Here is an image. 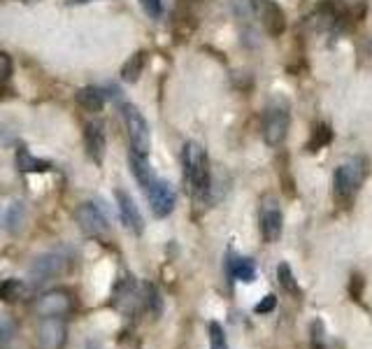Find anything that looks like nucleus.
<instances>
[{"label": "nucleus", "mask_w": 372, "mask_h": 349, "mask_svg": "<svg viewBox=\"0 0 372 349\" xmlns=\"http://www.w3.org/2000/svg\"><path fill=\"white\" fill-rule=\"evenodd\" d=\"M366 179V161L363 158H349L340 163L333 172V198L340 205H349Z\"/></svg>", "instance_id": "2"}, {"label": "nucleus", "mask_w": 372, "mask_h": 349, "mask_svg": "<svg viewBox=\"0 0 372 349\" xmlns=\"http://www.w3.org/2000/svg\"><path fill=\"white\" fill-rule=\"evenodd\" d=\"M349 291H352V298L361 300V293H363V277H361V275H354V277H352V284H349Z\"/></svg>", "instance_id": "29"}, {"label": "nucleus", "mask_w": 372, "mask_h": 349, "mask_svg": "<svg viewBox=\"0 0 372 349\" xmlns=\"http://www.w3.org/2000/svg\"><path fill=\"white\" fill-rule=\"evenodd\" d=\"M181 165H184V179L188 184L195 203H207L212 193V170L207 151L195 142H186L181 149Z\"/></svg>", "instance_id": "1"}, {"label": "nucleus", "mask_w": 372, "mask_h": 349, "mask_svg": "<svg viewBox=\"0 0 372 349\" xmlns=\"http://www.w3.org/2000/svg\"><path fill=\"white\" fill-rule=\"evenodd\" d=\"M14 329H17V322L7 315H0V338H10Z\"/></svg>", "instance_id": "28"}, {"label": "nucleus", "mask_w": 372, "mask_h": 349, "mask_svg": "<svg viewBox=\"0 0 372 349\" xmlns=\"http://www.w3.org/2000/svg\"><path fill=\"white\" fill-rule=\"evenodd\" d=\"M68 3H72V5H79V3H91V0H68Z\"/></svg>", "instance_id": "31"}, {"label": "nucleus", "mask_w": 372, "mask_h": 349, "mask_svg": "<svg viewBox=\"0 0 372 349\" xmlns=\"http://www.w3.org/2000/svg\"><path fill=\"white\" fill-rule=\"evenodd\" d=\"M256 7H258V17H261L263 26L268 28V33L272 35L282 33L286 21H284V12L279 10V5L270 3V0H256Z\"/></svg>", "instance_id": "13"}, {"label": "nucleus", "mask_w": 372, "mask_h": 349, "mask_svg": "<svg viewBox=\"0 0 372 349\" xmlns=\"http://www.w3.org/2000/svg\"><path fill=\"white\" fill-rule=\"evenodd\" d=\"M309 336H312V343H309V349H326V343H323V324L321 322H312L309 326Z\"/></svg>", "instance_id": "24"}, {"label": "nucleus", "mask_w": 372, "mask_h": 349, "mask_svg": "<svg viewBox=\"0 0 372 349\" xmlns=\"http://www.w3.org/2000/svg\"><path fill=\"white\" fill-rule=\"evenodd\" d=\"M0 135H3V126H0Z\"/></svg>", "instance_id": "32"}, {"label": "nucleus", "mask_w": 372, "mask_h": 349, "mask_svg": "<svg viewBox=\"0 0 372 349\" xmlns=\"http://www.w3.org/2000/svg\"><path fill=\"white\" fill-rule=\"evenodd\" d=\"M147 198L151 205V212H154V217L163 219L168 217L170 212L174 210V203H177V193H174V189L170 182L165 179H156L154 184L147 189Z\"/></svg>", "instance_id": "8"}, {"label": "nucleus", "mask_w": 372, "mask_h": 349, "mask_svg": "<svg viewBox=\"0 0 372 349\" xmlns=\"http://www.w3.org/2000/svg\"><path fill=\"white\" fill-rule=\"evenodd\" d=\"M288 128H291V108L284 98H275V101L268 103V108L263 112V140L268 142L270 147H279L284 145Z\"/></svg>", "instance_id": "3"}, {"label": "nucleus", "mask_w": 372, "mask_h": 349, "mask_svg": "<svg viewBox=\"0 0 372 349\" xmlns=\"http://www.w3.org/2000/svg\"><path fill=\"white\" fill-rule=\"evenodd\" d=\"M366 51H368V56H372V37L366 42Z\"/></svg>", "instance_id": "30"}, {"label": "nucleus", "mask_w": 372, "mask_h": 349, "mask_svg": "<svg viewBox=\"0 0 372 349\" xmlns=\"http://www.w3.org/2000/svg\"><path fill=\"white\" fill-rule=\"evenodd\" d=\"M77 105L86 112H101L105 105V94L98 87H82L77 91Z\"/></svg>", "instance_id": "15"}, {"label": "nucleus", "mask_w": 372, "mask_h": 349, "mask_svg": "<svg viewBox=\"0 0 372 349\" xmlns=\"http://www.w3.org/2000/svg\"><path fill=\"white\" fill-rule=\"evenodd\" d=\"M65 268H68V259H65V256L51 252V254L37 256V259L33 261V265H30V272H33V277H37V282H42V279L63 275Z\"/></svg>", "instance_id": "12"}, {"label": "nucleus", "mask_w": 372, "mask_h": 349, "mask_svg": "<svg viewBox=\"0 0 372 349\" xmlns=\"http://www.w3.org/2000/svg\"><path fill=\"white\" fill-rule=\"evenodd\" d=\"M128 165H131V172H133L135 182H138L144 191H147V189L156 182L154 170H151V163H149L147 154H138V151L131 149V154H128Z\"/></svg>", "instance_id": "14"}, {"label": "nucleus", "mask_w": 372, "mask_h": 349, "mask_svg": "<svg viewBox=\"0 0 372 349\" xmlns=\"http://www.w3.org/2000/svg\"><path fill=\"white\" fill-rule=\"evenodd\" d=\"M21 215H24V208H21V203L12 205L10 208V215H7V226H10V231L17 233L19 226H21Z\"/></svg>", "instance_id": "26"}, {"label": "nucleus", "mask_w": 372, "mask_h": 349, "mask_svg": "<svg viewBox=\"0 0 372 349\" xmlns=\"http://www.w3.org/2000/svg\"><path fill=\"white\" fill-rule=\"evenodd\" d=\"M68 343V324L60 317H42L37 324V349H63Z\"/></svg>", "instance_id": "7"}, {"label": "nucleus", "mask_w": 372, "mask_h": 349, "mask_svg": "<svg viewBox=\"0 0 372 349\" xmlns=\"http://www.w3.org/2000/svg\"><path fill=\"white\" fill-rule=\"evenodd\" d=\"M26 298V284L21 279H7L0 286V300L5 303H19Z\"/></svg>", "instance_id": "19"}, {"label": "nucleus", "mask_w": 372, "mask_h": 349, "mask_svg": "<svg viewBox=\"0 0 372 349\" xmlns=\"http://www.w3.org/2000/svg\"><path fill=\"white\" fill-rule=\"evenodd\" d=\"M231 277L240 279V282H254L256 279V263L252 259H245V256H235V259L229 263Z\"/></svg>", "instance_id": "16"}, {"label": "nucleus", "mask_w": 372, "mask_h": 349, "mask_svg": "<svg viewBox=\"0 0 372 349\" xmlns=\"http://www.w3.org/2000/svg\"><path fill=\"white\" fill-rule=\"evenodd\" d=\"M17 168L21 172H37V170H47V168H51V165L40 161V158L30 156L26 149H19L17 151Z\"/></svg>", "instance_id": "21"}, {"label": "nucleus", "mask_w": 372, "mask_h": 349, "mask_svg": "<svg viewBox=\"0 0 372 349\" xmlns=\"http://www.w3.org/2000/svg\"><path fill=\"white\" fill-rule=\"evenodd\" d=\"M277 279H279V284H282V289L288 293V296H293V298H300V286H298V279H295L293 275V270H291V265L288 263H279L277 265Z\"/></svg>", "instance_id": "18"}, {"label": "nucleus", "mask_w": 372, "mask_h": 349, "mask_svg": "<svg viewBox=\"0 0 372 349\" xmlns=\"http://www.w3.org/2000/svg\"><path fill=\"white\" fill-rule=\"evenodd\" d=\"M144 61H147V54H144V51H135V54H133L131 58H128L124 65H121V80L128 82V84L138 82V80H140V75H142Z\"/></svg>", "instance_id": "17"}, {"label": "nucleus", "mask_w": 372, "mask_h": 349, "mask_svg": "<svg viewBox=\"0 0 372 349\" xmlns=\"http://www.w3.org/2000/svg\"><path fill=\"white\" fill-rule=\"evenodd\" d=\"M140 5L154 21L163 17V0H140Z\"/></svg>", "instance_id": "25"}, {"label": "nucleus", "mask_w": 372, "mask_h": 349, "mask_svg": "<svg viewBox=\"0 0 372 349\" xmlns=\"http://www.w3.org/2000/svg\"><path fill=\"white\" fill-rule=\"evenodd\" d=\"M331 138H333L331 126H328V124H316V126H314V131H312V140H309L307 149H309V151H319L321 147L328 145Z\"/></svg>", "instance_id": "22"}, {"label": "nucleus", "mask_w": 372, "mask_h": 349, "mask_svg": "<svg viewBox=\"0 0 372 349\" xmlns=\"http://www.w3.org/2000/svg\"><path fill=\"white\" fill-rule=\"evenodd\" d=\"M105 147H108V140H105V126L101 124V121H89V124L84 126V149L96 165L103 163Z\"/></svg>", "instance_id": "11"}, {"label": "nucleus", "mask_w": 372, "mask_h": 349, "mask_svg": "<svg viewBox=\"0 0 372 349\" xmlns=\"http://www.w3.org/2000/svg\"><path fill=\"white\" fill-rule=\"evenodd\" d=\"M258 226H261V235L268 245H272V242H277L279 238H282L284 215H282V208H279L275 196H265V198L261 201V208H258Z\"/></svg>", "instance_id": "5"}, {"label": "nucleus", "mask_w": 372, "mask_h": 349, "mask_svg": "<svg viewBox=\"0 0 372 349\" xmlns=\"http://www.w3.org/2000/svg\"><path fill=\"white\" fill-rule=\"evenodd\" d=\"M121 117H124V124H126V131H128V140H131L133 151H138V154H149L151 133H149L147 119L142 117V112L135 108L133 103H124V105H121Z\"/></svg>", "instance_id": "4"}, {"label": "nucleus", "mask_w": 372, "mask_h": 349, "mask_svg": "<svg viewBox=\"0 0 372 349\" xmlns=\"http://www.w3.org/2000/svg\"><path fill=\"white\" fill-rule=\"evenodd\" d=\"M144 305L154 317H161L163 312V298H161V291L156 289V284L151 282H144Z\"/></svg>", "instance_id": "20"}, {"label": "nucleus", "mask_w": 372, "mask_h": 349, "mask_svg": "<svg viewBox=\"0 0 372 349\" xmlns=\"http://www.w3.org/2000/svg\"><path fill=\"white\" fill-rule=\"evenodd\" d=\"M210 349H229L222 324H217V322L210 324Z\"/></svg>", "instance_id": "23"}, {"label": "nucleus", "mask_w": 372, "mask_h": 349, "mask_svg": "<svg viewBox=\"0 0 372 349\" xmlns=\"http://www.w3.org/2000/svg\"><path fill=\"white\" fill-rule=\"evenodd\" d=\"M72 307L75 296L68 289H51L35 300V312L40 317H60L63 319L68 312H72Z\"/></svg>", "instance_id": "6"}, {"label": "nucleus", "mask_w": 372, "mask_h": 349, "mask_svg": "<svg viewBox=\"0 0 372 349\" xmlns=\"http://www.w3.org/2000/svg\"><path fill=\"white\" fill-rule=\"evenodd\" d=\"M75 222L86 235H94V238H101V235L108 233V219L94 203H79L77 210H75Z\"/></svg>", "instance_id": "9"}, {"label": "nucleus", "mask_w": 372, "mask_h": 349, "mask_svg": "<svg viewBox=\"0 0 372 349\" xmlns=\"http://www.w3.org/2000/svg\"><path fill=\"white\" fill-rule=\"evenodd\" d=\"M115 198H117V208H119V217L121 222L128 231L133 235H142L144 231V222H142V215H140V208L138 203L133 201V196L126 191V189H117L115 191Z\"/></svg>", "instance_id": "10"}, {"label": "nucleus", "mask_w": 372, "mask_h": 349, "mask_svg": "<svg viewBox=\"0 0 372 349\" xmlns=\"http://www.w3.org/2000/svg\"><path fill=\"white\" fill-rule=\"evenodd\" d=\"M275 307H277V296H275V293H268V296H265V298L254 307V312H256V315H268V312H272Z\"/></svg>", "instance_id": "27"}]
</instances>
